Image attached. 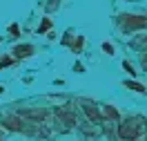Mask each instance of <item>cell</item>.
<instances>
[{"label":"cell","mask_w":147,"mask_h":141,"mask_svg":"<svg viewBox=\"0 0 147 141\" xmlns=\"http://www.w3.org/2000/svg\"><path fill=\"white\" fill-rule=\"evenodd\" d=\"M118 139L120 141H136L143 132H145V119L140 116H129L125 121H120L118 125Z\"/></svg>","instance_id":"1"},{"label":"cell","mask_w":147,"mask_h":141,"mask_svg":"<svg viewBox=\"0 0 147 141\" xmlns=\"http://www.w3.org/2000/svg\"><path fill=\"white\" fill-rule=\"evenodd\" d=\"M118 25L123 31H134V29L147 27V16H136V14H120Z\"/></svg>","instance_id":"2"},{"label":"cell","mask_w":147,"mask_h":141,"mask_svg":"<svg viewBox=\"0 0 147 141\" xmlns=\"http://www.w3.org/2000/svg\"><path fill=\"white\" fill-rule=\"evenodd\" d=\"M2 128H7V130H11V132H22V130H27V123H25V119L16 112V114L2 116Z\"/></svg>","instance_id":"3"},{"label":"cell","mask_w":147,"mask_h":141,"mask_svg":"<svg viewBox=\"0 0 147 141\" xmlns=\"http://www.w3.org/2000/svg\"><path fill=\"white\" fill-rule=\"evenodd\" d=\"M83 105V112L87 114V121L89 123H100L102 121V110H96V105L89 103V101H80Z\"/></svg>","instance_id":"4"},{"label":"cell","mask_w":147,"mask_h":141,"mask_svg":"<svg viewBox=\"0 0 147 141\" xmlns=\"http://www.w3.org/2000/svg\"><path fill=\"white\" fill-rule=\"evenodd\" d=\"M18 114L22 119H31L34 123H40L47 119V110H20Z\"/></svg>","instance_id":"5"},{"label":"cell","mask_w":147,"mask_h":141,"mask_svg":"<svg viewBox=\"0 0 147 141\" xmlns=\"http://www.w3.org/2000/svg\"><path fill=\"white\" fill-rule=\"evenodd\" d=\"M34 52H36L34 45H18V47H13V56H16V58H29Z\"/></svg>","instance_id":"6"},{"label":"cell","mask_w":147,"mask_h":141,"mask_svg":"<svg viewBox=\"0 0 147 141\" xmlns=\"http://www.w3.org/2000/svg\"><path fill=\"white\" fill-rule=\"evenodd\" d=\"M102 119H111V121H120V114L114 105H102Z\"/></svg>","instance_id":"7"},{"label":"cell","mask_w":147,"mask_h":141,"mask_svg":"<svg viewBox=\"0 0 147 141\" xmlns=\"http://www.w3.org/2000/svg\"><path fill=\"white\" fill-rule=\"evenodd\" d=\"M125 87H129V90H134V92H138V94H147V90L140 83H136V81H125Z\"/></svg>","instance_id":"8"},{"label":"cell","mask_w":147,"mask_h":141,"mask_svg":"<svg viewBox=\"0 0 147 141\" xmlns=\"http://www.w3.org/2000/svg\"><path fill=\"white\" fill-rule=\"evenodd\" d=\"M58 7H60V0H49V2H47V14H51V11H56L58 9Z\"/></svg>","instance_id":"9"},{"label":"cell","mask_w":147,"mask_h":141,"mask_svg":"<svg viewBox=\"0 0 147 141\" xmlns=\"http://www.w3.org/2000/svg\"><path fill=\"white\" fill-rule=\"evenodd\" d=\"M49 27H51V20H49V18H45V20H42V25L38 27V34H45V31H47Z\"/></svg>","instance_id":"10"},{"label":"cell","mask_w":147,"mask_h":141,"mask_svg":"<svg viewBox=\"0 0 147 141\" xmlns=\"http://www.w3.org/2000/svg\"><path fill=\"white\" fill-rule=\"evenodd\" d=\"M11 63H13V58H9V56H0V67H2V65L7 67V65H11Z\"/></svg>","instance_id":"11"},{"label":"cell","mask_w":147,"mask_h":141,"mask_svg":"<svg viewBox=\"0 0 147 141\" xmlns=\"http://www.w3.org/2000/svg\"><path fill=\"white\" fill-rule=\"evenodd\" d=\"M136 47H147V36L145 38H138V40H136Z\"/></svg>","instance_id":"12"},{"label":"cell","mask_w":147,"mask_h":141,"mask_svg":"<svg viewBox=\"0 0 147 141\" xmlns=\"http://www.w3.org/2000/svg\"><path fill=\"white\" fill-rule=\"evenodd\" d=\"M102 49H105L107 54H114V47H111L109 43H102Z\"/></svg>","instance_id":"13"},{"label":"cell","mask_w":147,"mask_h":141,"mask_svg":"<svg viewBox=\"0 0 147 141\" xmlns=\"http://www.w3.org/2000/svg\"><path fill=\"white\" fill-rule=\"evenodd\" d=\"M123 67H125V69H127V72H129V74H136V72H134V69H131V65H129V63H127V61H125V63H123Z\"/></svg>","instance_id":"14"},{"label":"cell","mask_w":147,"mask_h":141,"mask_svg":"<svg viewBox=\"0 0 147 141\" xmlns=\"http://www.w3.org/2000/svg\"><path fill=\"white\" fill-rule=\"evenodd\" d=\"M2 92H5V87H2V85H0V94H2Z\"/></svg>","instance_id":"15"}]
</instances>
